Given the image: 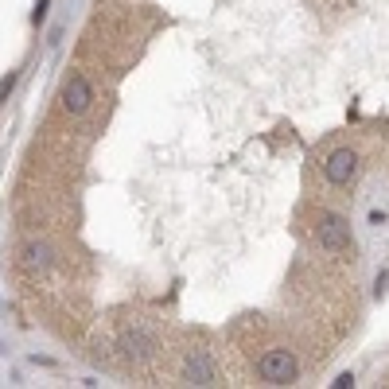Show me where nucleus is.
<instances>
[{
  "label": "nucleus",
  "instance_id": "f257e3e1",
  "mask_svg": "<svg viewBox=\"0 0 389 389\" xmlns=\"http://www.w3.org/2000/svg\"><path fill=\"white\" fill-rule=\"evenodd\" d=\"M257 374H261L265 386H292L296 374H300V362H296V354H292L288 347H272V350L261 354Z\"/></svg>",
  "mask_w": 389,
  "mask_h": 389
},
{
  "label": "nucleus",
  "instance_id": "f03ea898",
  "mask_svg": "<svg viewBox=\"0 0 389 389\" xmlns=\"http://www.w3.org/2000/svg\"><path fill=\"white\" fill-rule=\"evenodd\" d=\"M315 238L327 253H354V238H350V226L342 222L339 214H320V226H315Z\"/></svg>",
  "mask_w": 389,
  "mask_h": 389
},
{
  "label": "nucleus",
  "instance_id": "7ed1b4c3",
  "mask_svg": "<svg viewBox=\"0 0 389 389\" xmlns=\"http://www.w3.org/2000/svg\"><path fill=\"white\" fill-rule=\"evenodd\" d=\"M323 175H327L331 187H350L354 175H358V152L354 148H335L323 164Z\"/></svg>",
  "mask_w": 389,
  "mask_h": 389
},
{
  "label": "nucleus",
  "instance_id": "20e7f679",
  "mask_svg": "<svg viewBox=\"0 0 389 389\" xmlns=\"http://www.w3.org/2000/svg\"><path fill=\"white\" fill-rule=\"evenodd\" d=\"M94 106V86H90L82 74H70L67 82H63V109L67 113H86V109Z\"/></svg>",
  "mask_w": 389,
  "mask_h": 389
},
{
  "label": "nucleus",
  "instance_id": "39448f33",
  "mask_svg": "<svg viewBox=\"0 0 389 389\" xmlns=\"http://www.w3.org/2000/svg\"><path fill=\"white\" fill-rule=\"evenodd\" d=\"M117 347H121V354H125L129 362H148L156 354V339L148 335L144 327H129L125 335H121V342H117Z\"/></svg>",
  "mask_w": 389,
  "mask_h": 389
},
{
  "label": "nucleus",
  "instance_id": "423d86ee",
  "mask_svg": "<svg viewBox=\"0 0 389 389\" xmlns=\"http://www.w3.org/2000/svg\"><path fill=\"white\" fill-rule=\"evenodd\" d=\"M183 378L191 381V386H214V381H218L214 358L206 354V350H191V354L183 358Z\"/></svg>",
  "mask_w": 389,
  "mask_h": 389
},
{
  "label": "nucleus",
  "instance_id": "0eeeda50",
  "mask_svg": "<svg viewBox=\"0 0 389 389\" xmlns=\"http://www.w3.org/2000/svg\"><path fill=\"white\" fill-rule=\"evenodd\" d=\"M24 269L47 272L51 269V245H43V242H28V245H24Z\"/></svg>",
  "mask_w": 389,
  "mask_h": 389
},
{
  "label": "nucleus",
  "instance_id": "6e6552de",
  "mask_svg": "<svg viewBox=\"0 0 389 389\" xmlns=\"http://www.w3.org/2000/svg\"><path fill=\"white\" fill-rule=\"evenodd\" d=\"M12 86H16V70H8V78H0V101L12 94Z\"/></svg>",
  "mask_w": 389,
  "mask_h": 389
},
{
  "label": "nucleus",
  "instance_id": "1a4fd4ad",
  "mask_svg": "<svg viewBox=\"0 0 389 389\" xmlns=\"http://www.w3.org/2000/svg\"><path fill=\"white\" fill-rule=\"evenodd\" d=\"M331 386H335V389H350V386H354V374H339Z\"/></svg>",
  "mask_w": 389,
  "mask_h": 389
},
{
  "label": "nucleus",
  "instance_id": "9d476101",
  "mask_svg": "<svg viewBox=\"0 0 389 389\" xmlns=\"http://www.w3.org/2000/svg\"><path fill=\"white\" fill-rule=\"evenodd\" d=\"M47 4H51V0H39V8L31 12V19H35V24H39V19H43V16H47Z\"/></svg>",
  "mask_w": 389,
  "mask_h": 389
}]
</instances>
